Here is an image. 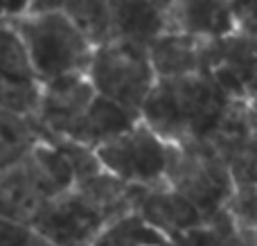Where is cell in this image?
Masks as SVG:
<instances>
[{
  "instance_id": "obj_1",
  "label": "cell",
  "mask_w": 257,
  "mask_h": 246,
  "mask_svg": "<svg viewBox=\"0 0 257 246\" xmlns=\"http://www.w3.org/2000/svg\"><path fill=\"white\" fill-rule=\"evenodd\" d=\"M230 99L205 72L158 79L142 106L147 127L169 145L210 140Z\"/></svg>"
},
{
  "instance_id": "obj_2",
  "label": "cell",
  "mask_w": 257,
  "mask_h": 246,
  "mask_svg": "<svg viewBox=\"0 0 257 246\" xmlns=\"http://www.w3.org/2000/svg\"><path fill=\"white\" fill-rule=\"evenodd\" d=\"M12 27L25 41L41 84L88 72L95 48L63 12V3H30V12Z\"/></svg>"
},
{
  "instance_id": "obj_3",
  "label": "cell",
  "mask_w": 257,
  "mask_h": 246,
  "mask_svg": "<svg viewBox=\"0 0 257 246\" xmlns=\"http://www.w3.org/2000/svg\"><path fill=\"white\" fill-rule=\"evenodd\" d=\"M167 181L178 194L194 203L208 221L226 210L237 190L228 163L210 140L174 145Z\"/></svg>"
},
{
  "instance_id": "obj_4",
  "label": "cell",
  "mask_w": 257,
  "mask_h": 246,
  "mask_svg": "<svg viewBox=\"0 0 257 246\" xmlns=\"http://www.w3.org/2000/svg\"><path fill=\"white\" fill-rule=\"evenodd\" d=\"M86 77L97 95L138 113L158 81L147 45L128 39H117L95 50Z\"/></svg>"
},
{
  "instance_id": "obj_5",
  "label": "cell",
  "mask_w": 257,
  "mask_h": 246,
  "mask_svg": "<svg viewBox=\"0 0 257 246\" xmlns=\"http://www.w3.org/2000/svg\"><path fill=\"white\" fill-rule=\"evenodd\" d=\"M117 219L122 217L102 206L81 185H75L45 203L32 221V228L52 246H95Z\"/></svg>"
},
{
  "instance_id": "obj_6",
  "label": "cell",
  "mask_w": 257,
  "mask_h": 246,
  "mask_svg": "<svg viewBox=\"0 0 257 246\" xmlns=\"http://www.w3.org/2000/svg\"><path fill=\"white\" fill-rule=\"evenodd\" d=\"M95 154L108 174L128 185L156 188V185L169 183L167 174L174 145L165 143L142 120L126 134L95 149Z\"/></svg>"
},
{
  "instance_id": "obj_7",
  "label": "cell",
  "mask_w": 257,
  "mask_h": 246,
  "mask_svg": "<svg viewBox=\"0 0 257 246\" xmlns=\"http://www.w3.org/2000/svg\"><path fill=\"white\" fill-rule=\"evenodd\" d=\"M203 72L228 99L250 102L257 97V39L232 34L208 41L203 50Z\"/></svg>"
},
{
  "instance_id": "obj_8",
  "label": "cell",
  "mask_w": 257,
  "mask_h": 246,
  "mask_svg": "<svg viewBox=\"0 0 257 246\" xmlns=\"http://www.w3.org/2000/svg\"><path fill=\"white\" fill-rule=\"evenodd\" d=\"M95 97L97 93L86 75H68L43 84L41 106L34 117L41 140L66 138L68 131L93 106Z\"/></svg>"
},
{
  "instance_id": "obj_9",
  "label": "cell",
  "mask_w": 257,
  "mask_h": 246,
  "mask_svg": "<svg viewBox=\"0 0 257 246\" xmlns=\"http://www.w3.org/2000/svg\"><path fill=\"white\" fill-rule=\"evenodd\" d=\"M136 215H140L147 224L160 230L169 242L208 224L203 212L194 203L187 201L183 194H178L169 183L156 185V188H145L142 185Z\"/></svg>"
},
{
  "instance_id": "obj_10",
  "label": "cell",
  "mask_w": 257,
  "mask_h": 246,
  "mask_svg": "<svg viewBox=\"0 0 257 246\" xmlns=\"http://www.w3.org/2000/svg\"><path fill=\"white\" fill-rule=\"evenodd\" d=\"M50 194L36 172L30 152L0 174V217L32 226Z\"/></svg>"
},
{
  "instance_id": "obj_11",
  "label": "cell",
  "mask_w": 257,
  "mask_h": 246,
  "mask_svg": "<svg viewBox=\"0 0 257 246\" xmlns=\"http://www.w3.org/2000/svg\"><path fill=\"white\" fill-rule=\"evenodd\" d=\"M169 32L203 41L237 34L232 3H169Z\"/></svg>"
},
{
  "instance_id": "obj_12",
  "label": "cell",
  "mask_w": 257,
  "mask_h": 246,
  "mask_svg": "<svg viewBox=\"0 0 257 246\" xmlns=\"http://www.w3.org/2000/svg\"><path fill=\"white\" fill-rule=\"evenodd\" d=\"M140 120H142V115L138 111L124 108V106H120V104L97 95L93 106L86 111V115L66 134V140L84 145V147L95 152V149H99L102 145L111 143L117 136L133 129Z\"/></svg>"
},
{
  "instance_id": "obj_13",
  "label": "cell",
  "mask_w": 257,
  "mask_h": 246,
  "mask_svg": "<svg viewBox=\"0 0 257 246\" xmlns=\"http://www.w3.org/2000/svg\"><path fill=\"white\" fill-rule=\"evenodd\" d=\"M208 41L190 34L167 32L147 45L158 79H176L203 72V50Z\"/></svg>"
},
{
  "instance_id": "obj_14",
  "label": "cell",
  "mask_w": 257,
  "mask_h": 246,
  "mask_svg": "<svg viewBox=\"0 0 257 246\" xmlns=\"http://www.w3.org/2000/svg\"><path fill=\"white\" fill-rule=\"evenodd\" d=\"M117 39L149 45L169 32V3H111Z\"/></svg>"
},
{
  "instance_id": "obj_15",
  "label": "cell",
  "mask_w": 257,
  "mask_h": 246,
  "mask_svg": "<svg viewBox=\"0 0 257 246\" xmlns=\"http://www.w3.org/2000/svg\"><path fill=\"white\" fill-rule=\"evenodd\" d=\"M0 79L14 86H41L25 41L12 25H0Z\"/></svg>"
},
{
  "instance_id": "obj_16",
  "label": "cell",
  "mask_w": 257,
  "mask_h": 246,
  "mask_svg": "<svg viewBox=\"0 0 257 246\" xmlns=\"http://www.w3.org/2000/svg\"><path fill=\"white\" fill-rule=\"evenodd\" d=\"M63 12L75 21L95 50L117 41L111 3H63Z\"/></svg>"
},
{
  "instance_id": "obj_17",
  "label": "cell",
  "mask_w": 257,
  "mask_h": 246,
  "mask_svg": "<svg viewBox=\"0 0 257 246\" xmlns=\"http://www.w3.org/2000/svg\"><path fill=\"white\" fill-rule=\"evenodd\" d=\"M41 140L34 117H23L0 108V165L9 167L21 161Z\"/></svg>"
},
{
  "instance_id": "obj_18",
  "label": "cell",
  "mask_w": 257,
  "mask_h": 246,
  "mask_svg": "<svg viewBox=\"0 0 257 246\" xmlns=\"http://www.w3.org/2000/svg\"><path fill=\"white\" fill-rule=\"evenodd\" d=\"M95 246H172V242L140 215L131 212L108 226Z\"/></svg>"
},
{
  "instance_id": "obj_19",
  "label": "cell",
  "mask_w": 257,
  "mask_h": 246,
  "mask_svg": "<svg viewBox=\"0 0 257 246\" xmlns=\"http://www.w3.org/2000/svg\"><path fill=\"white\" fill-rule=\"evenodd\" d=\"M223 161L228 163V170L232 174L235 188H248L257 185V138L241 140H210Z\"/></svg>"
},
{
  "instance_id": "obj_20",
  "label": "cell",
  "mask_w": 257,
  "mask_h": 246,
  "mask_svg": "<svg viewBox=\"0 0 257 246\" xmlns=\"http://www.w3.org/2000/svg\"><path fill=\"white\" fill-rule=\"evenodd\" d=\"M226 210L230 212L232 221L239 230L257 233V185L237 188L232 199L228 201Z\"/></svg>"
},
{
  "instance_id": "obj_21",
  "label": "cell",
  "mask_w": 257,
  "mask_h": 246,
  "mask_svg": "<svg viewBox=\"0 0 257 246\" xmlns=\"http://www.w3.org/2000/svg\"><path fill=\"white\" fill-rule=\"evenodd\" d=\"M0 246H52L32 226L16 224L0 217Z\"/></svg>"
},
{
  "instance_id": "obj_22",
  "label": "cell",
  "mask_w": 257,
  "mask_h": 246,
  "mask_svg": "<svg viewBox=\"0 0 257 246\" xmlns=\"http://www.w3.org/2000/svg\"><path fill=\"white\" fill-rule=\"evenodd\" d=\"M237 18V32L257 39V3H232Z\"/></svg>"
},
{
  "instance_id": "obj_23",
  "label": "cell",
  "mask_w": 257,
  "mask_h": 246,
  "mask_svg": "<svg viewBox=\"0 0 257 246\" xmlns=\"http://www.w3.org/2000/svg\"><path fill=\"white\" fill-rule=\"evenodd\" d=\"M27 12H30V3H0V25H14Z\"/></svg>"
},
{
  "instance_id": "obj_24",
  "label": "cell",
  "mask_w": 257,
  "mask_h": 246,
  "mask_svg": "<svg viewBox=\"0 0 257 246\" xmlns=\"http://www.w3.org/2000/svg\"><path fill=\"white\" fill-rule=\"evenodd\" d=\"M248 113H250V129H253V136L257 138V99H250Z\"/></svg>"
},
{
  "instance_id": "obj_25",
  "label": "cell",
  "mask_w": 257,
  "mask_h": 246,
  "mask_svg": "<svg viewBox=\"0 0 257 246\" xmlns=\"http://www.w3.org/2000/svg\"><path fill=\"white\" fill-rule=\"evenodd\" d=\"M255 99H257V97H255Z\"/></svg>"
}]
</instances>
